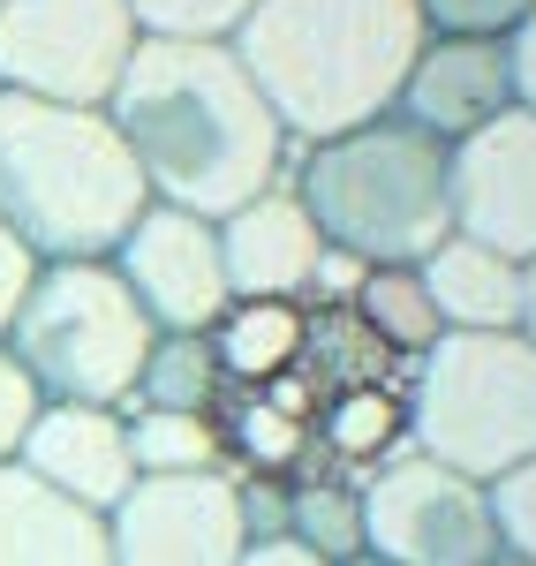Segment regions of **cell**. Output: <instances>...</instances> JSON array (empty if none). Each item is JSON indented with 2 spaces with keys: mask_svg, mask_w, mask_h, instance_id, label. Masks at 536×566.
Wrapping results in <instances>:
<instances>
[{
  "mask_svg": "<svg viewBox=\"0 0 536 566\" xmlns=\"http://www.w3.org/2000/svg\"><path fill=\"white\" fill-rule=\"evenodd\" d=\"M106 114L151 205H181L212 227L295 167V136L280 129L234 39H136Z\"/></svg>",
  "mask_w": 536,
  "mask_h": 566,
  "instance_id": "6da1fadb",
  "label": "cell"
},
{
  "mask_svg": "<svg viewBox=\"0 0 536 566\" xmlns=\"http://www.w3.org/2000/svg\"><path fill=\"white\" fill-rule=\"evenodd\" d=\"M431 39L416 0H258L234 31L242 69L295 144L386 122Z\"/></svg>",
  "mask_w": 536,
  "mask_h": 566,
  "instance_id": "7a4b0ae2",
  "label": "cell"
},
{
  "mask_svg": "<svg viewBox=\"0 0 536 566\" xmlns=\"http://www.w3.org/2000/svg\"><path fill=\"white\" fill-rule=\"evenodd\" d=\"M151 189L106 106L0 91V227L39 264L114 258Z\"/></svg>",
  "mask_w": 536,
  "mask_h": 566,
  "instance_id": "3957f363",
  "label": "cell"
},
{
  "mask_svg": "<svg viewBox=\"0 0 536 566\" xmlns=\"http://www.w3.org/2000/svg\"><path fill=\"white\" fill-rule=\"evenodd\" d=\"M287 189L311 205L333 250L378 264H423L453 234V151L386 114L325 144H295Z\"/></svg>",
  "mask_w": 536,
  "mask_h": 566,
  "instance_id": "277c9868",
  "label": "cell"
},
{
  "mask_svg": "<svg viewBox=\"0 0 536 566\" xmlns=\"http://www.w3.org/2000/svg\"><path fill=\"white\" fill-rule=\"evenodd\" d=\"M401 431L416 453L476 483L536 461V340L529 333H439L408 370Z\"/></svg>",
  "mask_w": 536,
  "mask_h": 566,
  "instance_id": "5b68a950",
  "label": "cell"
},
{
  "mask_svg": "<svg viewBox=\"0 0 536 566\" xmlns=\"http://www.w3.org/2000/svg\"><path fill=\"white\" fill-rule=\"evenodd\" d=\"M151 317L129 295L114 258L39 264L31 295L15 310L0 348L31 370L39 400H76V408H129L144 355H151Z\"/></svg>",
  "mask_w": 536,
  "mask_h": 566,
  "instance_id": "8992f818",
  "label": "cell"
},
{
  "mask_svg": "<svg viewBox=\"0 0 536 566\" xmlns=\"http://www.w3.org/2000/svg\"><path fill=\"white\" fill-rule=\"evenodd\" d=\"M362 559L378 566H498L492 483L461 476L446 461L393 446L362 469Z\"/></svg>",
  "mask_w": 536,
  "mask_h": 566,
  "instance_id": "52a82bcc",
  "label": "cell"
},
{
  "mask_svg": "<svg viewBox=\"0 0 536 566\" xmlns=\"http://www.w3.org/2000/svg\"><path fill=\"white\" fill-rule=\"evenodd\" d=\"M136 39L129 0H0V91L106 106Z\"/></svg>",
  "mask_w": 536,
  "mask_h": 566,
  "instance_id": "ba28073f",
  "label": "cell"
},
{
  "mask_svg": "<svg viewBox=\"0 0 536 566\" xmlns=\"http://www.w3.org/2000/svg\"><path fill=\"white\" fill-rule=\"evenodd\" d=\"M114 566H242V469L136 476V491L106 514Z\"/></svg>",
  "mask_w": 536,
  "mask_h": 566,
  "instance_id": "9c48e42d",
  "label": "cell"
},
{
  "mask_svg": "<svg viewBox=\"0 0 536 566\" xmlns=\"http://www.w3.org/2000/svg\"><path fill=\"white\" fill-rule=\"evenodd\" d=\"M114 272L129 280V295L144 303L151 333H212L234 303L220 258V227L181 205H144L136 227L114 250Z\"/></svg>",
  "mask_w": 536,
  "mask_h": 566,
  "instance_id": "30bf717a",
  "label": "cell"
},
{
  "mask_svg": "<svg viewBox=\"0 0 536 566\" xmlns=\"http://www.w3.org/2000/svg\"><path fill=\"white\" fill-rule=\"evenodd\" d=\"M453 234L514 264L536 258V114L514 106L453 144Z\"/></svg>",
  "mask_w": 536,
  "mask_h": 566,
  "instance_id": "8fae6325",
  "label": "cell"
},
{
  "mask_svg": "<svg viewBox=\"0 0 536 566\" xmlns=\"http://www.w3.org/2000/svg\"><path fill=\"white\" fill-rule=\"evenodd\" d=\"M15 469L45 483L53 499L84 506V514H114L136 491V453H129V416L122 408H76V400H45L31 416V438L15 453Z\"/></svg>",
  "mask_w": 536,
  "mask_h": 566,
  "instance_id": "7c38bea8",
  "label": "cell"
},
{
  "mask_svg": "<svg viewBox=\"0 0 536 566\" xmlns=\"http://www.w3.org/2000/svg\"><path fill=\"white\" fill-rule=\"evenodd\" d=\"M393 114L416 122L423 136H439L446 151L461 136L492 129L498 114H514V53H506V39H439L431 31Z\"/></svg>",
  "mask_w": 536,
  "mask_h": 566,
  "instance_id": "4fadbf2b",
  "label": "cell"
},
{
  "mask_svg": "<svg viewBox=\"0 0 536 566\" xmlns=\"http://www.w3.org/2000/svg\"><path fill=\"white\" fill-rule=\"evenodd\" d=\"M220 258L234 303H303L317 258H325V234H317L311 205L280 181V189L220 219Z\"/></svg>",
  "mask_w": 536,
  "mask_h": 566,
  "instance_id": "5bb4252c",
  "label": "cell"
},
{
  "mask_svg": "<svg viewBox=\"0 0 536 566\" xmlns=\"http://www.w3.org/2000/svg\"><path fill=\"white\" fill-rule=\"evenodd\" d=\"M0 566H114L106 522L53 499L23 469H0Z\"/></svg>",
  "mask_w": 536,
  "mask_h": 566,
  "instance_id": "9a60e30c",
  "label": "cell"
},
{
  "mask_svg": "<svg viewBox=\"0 0 536 566\" xmlns=\"http://www.w3.org/2000/svg\"><path fill=\"white\" fill-rule=\"evenodd\" d=\"M416 272L446 333H522V264L514 258H498L469 234H446Z\"/></svg>",
  "mask_w": 536,
  "mask_h": 566,
  "instance_id": "2e32d148",
  "label": "cell"
},
{
  "mask_svg": "<svg viewBox=\"0 0 536 566\" xmlns=\"http://www.w3.org/2000/svg\"><path fill=\"white\" fill-rule=\"evenodd\" d=\"M227 392H258L272 378H295L311 355V310L303 303H227V317L204 333Z\"/></svg>",
  "mask_w": 536,
  "mask_h": 566,
  "instance_id": "e0dca14e",
  "label": "cell"
},
{
  "mask_svg": "<svg viewBox=\"0 0 536 566\" xmlns=\"http://www.w3.org/2000/svg\"><path fill=\"white\" fill-rule=\"evenodd\" d=\"M356 325L378 340L386 355H416L431 348L446 325H439V310H431V287H423V272L416 264H378L370 280H362V295H356Z\"/></svg>",
  "mask_w": 536,
  "mask_h": 566,
  "instance_id": "ac0fdd59",
  "label": "cell"
},
{
  "mask_svg": "<svg viewBox=\"0 0 536 566\" xmlns=\"http://www.w3.org/2000/svg\"><path fill=\"white\" fill-rule=\"evenodd\" d=\"M220 363L204 333H159L144 355V378H136L129 408H175V416H212L220 408Z\"/></svg>",
  "mask_w": 536,
  "mask_h": 566,
  "instance_id": "d6986e66",
  "label": "cell"
},
{
  "mask_svg": "<svg viewBox=\"0 0 536 566\" xmlns=\"http://www.w3.org/2000/svg\"><path fill=\"white\" fill-rule=\"evenodd\" d=\"M287 536L317 559H362V476H311L287 491Z\"/></svg>",
  "mask_w": 536,
  "mask_h": 566,
  "instance_id": "ffe728a7",
  "label": "cell"
},
{
  "mask_svg": "<svg viewBox=\"0 0 536 566\" xmlns=\"http://www.w3.org/2000/svg\"><path fill=\"white\" fill-rule=\"evenodd\" d=\"M129 416L136 476H189V469H227V446L212 416H175V408H122Z\"/></svg>",
  "mask_w": 536,
  "mask_h": 566,
  "instance_id": "44dd1931",
  "label": "cell"
},
{
  "mask_svg": "<svg viewBox=\"0 0 536 566\" xmlns=\"http://www.w3.org/2000/svg\"><path fill=\"white\" fill-rule=\"evenodd\" d=\"M393 438L401 431V408H393V392L378 386H348L340 400H333V416H325V446H333V461H386L393 453Z\"/></svg>",
  "mask_w": 536,
  "mask_h": 566,
  "instance_id": "7402d4cb",
  "label": "cell"
},
{
  "mask_svg": "<svg viewBox=\"0 0 536 566\" xmlns=\"http://www.w3.org/2000/svg\"><path fill=\"white\" fill-rule=\"evenodd\" d=\"M144 39H234L258 0H129Z\"/></svg>",
  "mask_w": 536,
  "mask_h": 566,
  "instance_id": "603a6c76",
  "label": "cell"
},
{
  "mask_svg": "<svg viewBox=\"0 0 536 566\" xmlns=\"http://www.w3.org/2000/svg\"><path fill=\"white\" fill-rule=\"evenodd\" d=\"M416 8L439 39H514V23L536 15V0H416Z\"/></svg>",
  "mask_w": 536,
  "mask_h": 566,
  "instance_id": "cb8c5ba5",
  "label": "cell"
},
{
  "mask_svg": "<svg viewBox=\"0 0 536 566\" xmlns=\"http://www.w3.org/2000/svg\"><path fill=\"white\" fill-rule=\"evenodd\" d=\"M492 522H498V552L536 566V461H522L492 483Z\"/></svg>",
  "mask_w": 536,
  "mask_h": 566,
  "instance_id": "d4e9b609",
  "label": "cell"
},
{
  "mask_svg": "<svg viewBox=\"0 0 536 566\" xmlns=\"http://www.w3.org/2000/svg\"><path fill=\"white\" fill-rule=\"evenodd\" d=\"M39 408H45V400H39V386H31V370L0 348V469H15V453H23V438H31V416H39Z\"/></svg>",
  "mask_w": 536,
  "mask_h": 566,
  "instance_id": "484cf974",
  "label": "cell"
},
{
  "mask_svg": "<svg viewBox=\"0 0 536 566\" xmlns=\"http://www.w3.org/2000/svg\"><path fill=\"white\" fill-rule=\"evenodd\" d=\"M362 280H370V264H362V258H348V250H333V242H325V258H317L311 287H303V310H356Z\"/></svg>",
  "mask_w": 536,
  "mask_h": 566,
  "instance_id": "4316f807",
  "label": "cell"
},
{
  "mask_svg": "<svg viewBox=\"0 0 536 566\" xmlns=\"http://www.w3.org/2000/svg\"><path fill=\"white\" fill-rule=\"evenodd\" d=\"M242 528H250V544L287 536V483L280 476H242Z\"/></svg>",
  "mask_w": 536,
  "mask_h": 566,
  "instance_id": "83f0119b",
  "label": "cell"
},
{
  "mask_svg": "<svg viewBox=\"0 0 536 566\" xmlns=\"http://www.w3.org/2000/svg\"><path fill=\"white\" fill-rule=\"evenodd\" d=\"M31 272H39V258L0 227V340H8V325H15V310H23V295H31Z\"/></svg>",
  "mask_w": 536,
  "mask_h": 566,
  "instance_id": "f1b7e54d",
  "label": "cell"
},
{
  "mask_svg": "<svg viewBox=\"0 0 536 566\" xmlns=\"http://www.w3.org/2000/svg\"><path fill=\"white\" fill-rule=\"evenodd\" d=\"M506 53H514V106L536 114V15H529V23H514Z\"/></svg>",
  "mask_w": 536,
  "mask_h": 566,
  "instance_id": "f546056e",
  "label": "cell"
},
{
  "mask_svg": "<svg viewBox=\"0 0 536 566\" xmlns=\"http://www.w3.org/2000/svg\"><path fill=\"white\" fill-rule=\"evenodd\" d=\"M242 566H333V559H317L311 544H295V536H272V544H250Z\"/></svg>",
  "mask_w": 536,
  "mask_h": 566,
  "instance_id": "4dcf8cb0",
  "label": "cell"
},
{
  "mask_svg": "<svg viewBox=\"0 0 536 566\" xmlns=\"http://www.w3.org/2000/svg\"><path fill=\"white\" fill-rule=\"evenodd\" d=\"M522 333L536 340V258L522 264Z\"/></svg>",
  "mask_w": 536,
  "mask_h": 566,
  "instance_id": "1f68e13d",
  "label": "cell"
},
{
  "mask_svg": "<svg viewBox=\"0 0 536 566\" xmlns=\"http://www.w3.org/2000/svg\"><path fill=\"white\" fill-rule=\"evenodd\" d=\"M348 566H378V559H348Z\"/></svg>",
  "mask_w": 536,
  "mask_h": 566,
  "instance_id": "d6a6232c",
  "label": "cell"
},
{
  "mask_svg": "<svg viewBox=\"0 0 536 566\" xmlns=\"http://www.w3.org/2000/svg\"><path fill=\"white\" fill-rule=\"evenodd\" d=\"M498 566H522V559H498Z\"/></svg>",
  "mask_w": 536,
  "mask_h": 566,
  "instance_id": "836d02e7",
  "label": "cell"
}]
</instances>
